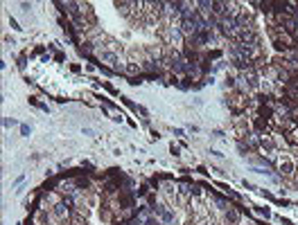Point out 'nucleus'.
Returning a JSON list of instances; mask_svg holds the SVG:
<instances>
[{"instance_id": "nucleus-1", "label": "nucleus", "mask_w": 298, "mask_h": 225, "mask_svg": "<svg viewBox=\"0 0 298 225\" xmlns=\"http://www.w3.org/2000/svg\"><path fill=\"white\" fill-rule=\"evenodd\" d=\"M54 214H57L59 218H63V216H66V207H63V205H54Z\"/></svg>"}, {"instance_id": "nucleus-2", "label": "nucleus", "mask_w": 298, "mask_h": 225, "mask_svg": "<svg viewBox=\"0 0 298 225\" xmlns=\"http://www.w3.org/2000/svg\"><path fill=\"white\" fill-rule=\"evenodd\" d=\"M280 169H282L285 174H291V169H294V164H291V162H282V164H280Z\"/></svg>"}, {"instance_id": "nucleus-3", "label": "nucleus", "mask_w": 298, "mask_h": 225, "mask_svg": "<svg viewBox=\"0 0 298 225\" xmlns=\"http://www.w3.org/2000/svg\"><path fill=\"white\" fill-rule=\"evenodd\" d=\"M21 131H23V135H30V126H25V124L21 126Z\"/></svg>"}]
</instances>
